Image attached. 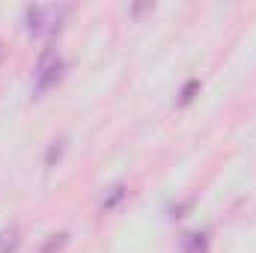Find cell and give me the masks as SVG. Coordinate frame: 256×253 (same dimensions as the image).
Listing matches in <instances>:
<instances>
[{
  "label": "cell",
  "instance_id": "ba28073f",
  "mask_svg": "<svg viewBox=\"0 0 256 253\" xmlns=\"http://www.w3.org/2000/svg\"><path fill=\"white\" fill-rule=\"evenodd\" d=\"M66 244H68V232L60 230V232H51V236L39 244V250H36V253H60Z\"/></svg>",
  "mask_w": 256,
  "mask_h": 253
},
{
  "label": "cell",
  "instance_id": "277c9868",
  "mask_svg": "<svg viewBox=\"0 0 256 253\" xmlns=\"http://www.w3.org/2000/svg\"><path fill=\"white\" fill-rule=\"evenodd\" d=\"M179 250L182 253H208V236L194 230V232H185L182 242H179Z\"/></svg>",
  "mask_w": 256,
  "mask_h": 253
},
{
  "label": "cell",
  "instance_id": "9c48e42d",
  "mask_svg": "<svg viewBox=\"0 0 256 253\" xmlns=\"http://www.w3.org/2000/svg\"><path fill=\"white\" fill-rule=\"evenodd\" d=\"M194 202H196V196H188V200H182V202H176L173 208H170V218L173 220H179V218H185V212L194 208Z\"/></svg>",
  "mask_w": 256,
  "mask_h": 253
},
{
  "label": "cell",
  "instance_id": "30bf717a",
  "mask_svg": "<svg viewBox=\"0 0 256 253\" xmlns=\"http://www.w3.org/2000/svg\"><path fill=\"white\" fill-rule=\"evenodd\" d=\"M146 9H155V3H134V6H131V15H140V12H146Z\"/></svg>",
  "mask_w": 256,
  "mask_h": 253
},
{
  "label": "cell",
  "instance_id": "5b68a950",
  "mask_svg": "<svg viewBox=\"0 0 256 253\" xmlns=\"http://www.w3.org/2000/svg\"><path fill=\"white\" fill-rule=\"evenodd\" d=\"M66 149H68V137H57V140H51V146L45 149V167H57L60 161H63Z\"/></svg>",
  "mask_w": 256,
  "mask_h": 253
},
{
  "label": "cell",
  "instance_id": "52a82bcc",
  "mask_svg": "<svg viewBox=\"0 0 256 253\" xmlns=\"http://www.w3.org/2000/svg\"><path fill=\"white\" fill-rule=\"evenodd\" d=\"M18 244H21L18 226H3V230H0V253H15Z\"/></svg>",
  "mask_w": 256,
  "mask_h": 253
},
{
  "label": "cell",
  "instance_id": "8992f818",
  "mask_svg": "<svg viewBox=\"0 0 256 253\" xmlns=\"http://www.w3.org/2000/svg\"><path fill=\"white\" fill-rule=\"evenodd\" d=\"M200 90H202V80H200V78H188V80L182 84V90H179V98H176V104H179V108L191 104L194 98L200 96Z\"/></svg>",
  "mask_w": 256,
  "mask_h": 253
},
{
  "label": "cell",
  "instance_id": "3957f363",
  "mask_svg": "<svg viewBox=\"0 0 256 253\" xmlns=\"http://www.w3.org/2000/svg\"><path fill=\"white\" fill-rule=\"evenodd\" d=\"M126 196H128V185H126V182H116V185H110V188L104 190V196H102V202H98V208H102V214H110L114 208H120Z\"/></svg>",
  "mask_w": 256,
  "mask_h": 253
},
{
  "label": "cell",
  "instance_id": "8fae6325",
  "mask_svg": "<svg viewBox=\"0 0 256 253\" xmlns=\"http://www.w3.org/2000/svg\"><path fill=\"white\" fill-rule=\"evenodd\" d=\"M3 57H6V51H3V45H0V63H3Z\"/></svg>",
  "mask_w": 256,
  "mask_h": 253
},
{
  "label": "cell",
  "instance_id": "6da1fadb",
  "mask_svg": "<svg viewBox=\"0 0 256 253\" xmlns=\"http://www.w3.org/2000/svg\"><path fill=\"white\" fill-rule=\"evenodd\" d=\"M66 74V60L60 57V51L54 45H48V51L39 57L36 72H33V96H42L48 90H54Z\"/></svg>",
  "mask_w": 256,
  "mask_h": 253
},
{
  "label": "cell",
  "instance_id": "7a4b0ae2",
  "mask_svg": "<svg viewBox=\"0 0 256 253\" xmlns=\"http://www.w3.org/2000/svg\"><path fill=\"white\" fill-rule=\"evenodd\" d=\"M51 27V6H27L24 9V30L30 36H39Z\"/></svg>",
  "mask_w": 256,
  "mask_h": 253
}]
</instances>
